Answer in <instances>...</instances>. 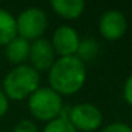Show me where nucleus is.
Segmentation results:
<instances>
[{
    "instance_id": "11",
    "label": "nucleus",
    "mask_w": 132,
    "mask_h": 132,
    "mask_svg": "<svg viewBox=\"0 0 132 132\" xmlns=\"http://www.w3.org/2000/svg\"><path fill=\"white\" fill-rule=\"evenodd\" d=\"M17 36L16 19L6 9H0V46H6Z\"/></svg>"
},
{
    "instance_id": "10",
    "label": "nucleus",
    "mask_w": 132,
    "mask_h": 132,
    "mask_svg": "<svg viewBox=\"0 0 132 132\" xmlns=\"http://www.w3.org/2000/svg\"><path fill=\"white\" fill-rule=\"evenodd\" d=\"M6 57L10 64L13 65H21L24 61L29 60V53H30V41L16 36L10 43L6 46Z\"/></svg>"
},
{
    "instance_id": "12",
    "label": "nucleus",
    "mask_w": 132,
    "mask_h": 132,
    "mask_svg": "<svg viewBox=\"0 0 132 132\" xmlns=\"http://www.w3.org/2000/svg\"><path fill=\"white\" fill-rule=\"evenodd\" d=\"M98 54H100V44H98L97 40H94L91 37L81 38L77 53H75V57H78L82 63H85V61L94 60L95 57H98Z\"/></svg>"
},
{
    "instance_id": "17",
    "label": "nucleus",
    "mask_w": 132,
    "mask_h": 132,
    "mask_svg": "<svg viewBox=\"0 0 132 132\" xmlns=\"http://www.w3.org/2000/svg\"><path fill=\"white\" fill-rule=\"evenodd\" d=\"M9 100H7V97L4 95V92L2 91V88H0V118H3L4 115L7 114V111H9Z\"/></svg>"
},
{
    "instance_id": "3",
    "label": "nucleus",
    "mask_w": 132,
    "mask_h": 132,
    "mask_svg": "<svg viewBox=\"0 0 132 132\" xmlns=\"http://www.w3.org/2000/svg\"><path fill=\"white\" fill-rule=\"evenodd\" d=\"M27 100L30 114L40 122H50L58 118L64 111L63 97L50 87H38Z\"/></svg>"
},
{
    "instance_id": "5",
    "label": "nucleus",
    "mask_w": 132,
    "mask_h": 132,
    "mask_svg": "<svg viewBox=\"0 0 132 132\" xmlns=\"http://www.w3.org/2000/svg\"><path fill=\"white\" fill-rule=\"evenodd\" d=\"M65 117L77 132H94L102 125V112L98 106L89 102H82L65 111Z\"/></svg>"
},
{
    "instance_id": "1",
    "label": "nucleus",
    "mask_w": 132,
    "mask_h": 132,
    "mask_svg": "<svg viewBox=\"0 0 132 132\" xmlns=\"http://www.w3.org/2000/svg\"><path fill=\"white\" fill-rule=\"evenodd\" d=\"M87 81L85 63L75 55L58 57L48 70L50 88L58 95H74L84 87Z\"/></svg>"
},
{
    "instance_id": "2",
    "label": "nucleus",
    "mask_w": 132,
    "mask_h": 132,
    "mask_svg": "<svg viewBox=\"0 0 132 132\" xmlns=\"http://www.w3.org/2000/svg\"><path fill=\"white\" fill-rule=\"evenodd\" d=\"M40 87V74L27 64L16 65L6 74L2 91L12 101H23L29 98Z\"/></svg>"
},
{
    "instance_id": "8",
    "label": "nucleus",
    "mask_w": 132,
    "mask_h": 132,
    "mask_svg": "<svg viewBox=\"0 0 132 132\" xmlns=\"http://www.w3.org/2000/svg\"><path fill=\"white\" fill-rule=\"evenodd\" d=\"M30 67L40 74L41 71H48L55 61V53L51 43L46 38H38L30 43V53H29Z\"/></svg>"
},
{
    "instance_id": "7",
    "label": "nucleus",
    "mask_w": 132,
    "mask_h": 132,
    "mask_svg": "<svg viewBox=\"0 0 132 132\" xmlns=\"http://www.w3.org/2000/svg\"><path fill=\"white\" fill-rule=\"evenodd\" d=\"M80 40L81 38L78 36L77 30L71 26L64 24V26H60L55 29L50 43L54 48L55 55L71 57V55H75V53H77Z\"/></svg>"
},
{
    "instance_id": "14",
    "label": "nucleus",
    "mask_w": 132,
    "mask_h": 132,
    "mask_svg": "<svg viewBox=\"0 0 132 132\" xmlns=\"http://www.w3.org/2000/svg\"><path fill=\"white\" fill-rule=\"evenodd\" d=\"M101 132H132V126H129L128 123L117 121V122H111L108 125H105Z\"/></svg>"
},
{
    "instance_id": "9",
    "label": "nucleus",
    "mask_w": 132,
    "mask_h": 132,
    "mask_svg": "<svg viewBox=\"0 0 132 132\" xmlns=\"http://www.w3.org/2000/svg\"><path fill=\"white\" fill-rule=\"evenodd\" d=\"M54 13L65 20H75L81 17L85 9L82 0H53L50 3Z\"/></svg>"
},
{
    "instance_id": "6",
    "label": "nucleus",
    "mask_w": 132,
    "mask_h": 132,
    "mask_svg": "<svg viewBox=\"0 0 132 132\" xmlns=\"http://www.w3.org/2000/svg\"><path fill=\"white\" fill-rule=\"evenodd\" d=\"M126 29H128V20L125 14L115 9L106 10L105 13H102L98 21L100 34L109 41H117L122 38L126 33Z\"/></svg>"
},
{
    "instance_id": "16",
    "label": "nucleus",
    "mask_w": 132,
    "mask_h": 132,
    "mask_svg": "<svg viewBox=\"0 0 132 132\" xmlns=\"http://www.w3.org/2000/svg\"><path fill=\"white\" fill-rule=\"evenodd\" d=\"M122 95H123V100L128 105L132 106V74L126 78L125 84H123V88H122Z\"/></svg>"
},
{
    "instance_id": "4",
    "label": "nucleus",
    "mask_w": 132,
    "mask_h": 132,
    "mask_svg": "<svg viewBox=\"0 0 132 132\" xmlns=\"http://www.w3.org/2000/svg\"><path fill=\"white\" fill-rule=\"evenodd\" d=\"M47 26H48L47 14L40 7H27L16 17L17 36L30 43L43 38Z\"/></svg>"
},
{
    "instance_id": "15",
    "label": "nucleus",
    "mask_w": 132,
    "mask_h": 132,
    "mask_svg": "<svg viewBox=\"0 0 132 132\" xmlns=\"http://www.w3.org/2000/svg\"><path fill=\"white\" fill-rule=\"evenodd\" d=\"M13 132H38V128L34 121L30 119H23L17 122L13 128Z\"/></svg>"
},
{
    "instance_id": "13",
    "label": "nucleus",
    "mask_w": 132,
    "mask_h": 132,
    "mask_svg": "<svg viewBox=\"0 0 132 132\" xmlns=\"http://www.w3.org/2000/svg\"><path fill=\"white\" fill-rule=\"evenodd\" d=\"M43 132H77L75 128L70 123V121L65 117V111H63V114L58 118L50 121L46 123Z\"/></svg>"
}]
</instances>
